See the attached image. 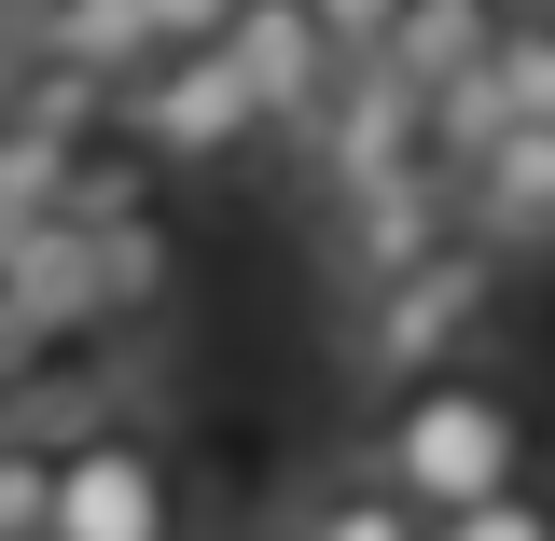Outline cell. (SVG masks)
<instances>
[{
	"instance_id": "1",
	"label": "cell",
	"mask_w": 555,
	"mask_h": 541,
	"mask_svg": "<svg viewBox=\"0 0 555 541\" xmlns=\"http://www.w3.org/2000/svg\"><path fill=\"white\" fill-rule=\"evenodd\" d=\"M375 473L403 486L416 514H459V500H500V486L542 473V430L514 403V375L444 361V375H403V389L375 403Z\"/></svg>"
},
{
	"instance_id": "2",
	"label": "cell",
	"mask_w": 555,
	"mask_h": 541,
	"mask_svg": "<svg viewBox=\"0 0 555 541\" xmlns=\"http://www.w3.org/2000/svg\"><path fill=\"white\" fill-rule=\"evenodd\" d=\"M500 306H514V250L500 236H444L430 265L375 278V292H347V375L361 389H403V375H444V361H473L500 334Z\"/></svg>"
},
{
	"instance_id": "3",
	"label": "cell",
	"mask_w": 555,
	"mask_h": 541,
	"mask_svg": "<svg viewBox=\"0 0 555 541\" xmlns=\"http://www.w3.org/2000/svg\"><path fill=\"white\" fill-rule=\"evenodd\" d=\"M112 126H126L153 167H222L236 139H264V83L236 69V42H153V56L112 83Z\"/></svg>"
},
{
	"instance_id": "4",
	"label": "cell",
	"mask_w": 555,
	"mask_h": 541,
	"mask_svg": "<svg viewBox=\"0 0 555 541\" xmlns=\"http://www.w3.org/2000/svg\"><path fill=\"white\" fill-rule=\"evenodd\" d=\"M195 500H181V459L153 416H98V430H56V528L42 541H181Z\"/></svg>"
},
{
	"instance_id": "5",
	"label": "cell",
	"mask_w": 555,
	"mask_h": 541,
	"mask_svg": "<svg viewBox=\"0 0 555 541\" xmlns=\"http://www.w3.org/2000/svg\"><path fill=\"white\" fill-rule=\"evenodd\" d=\"M459 222H473V208H459V167H444V153H416V167H389V181L320 195V278H334V292H375V278L430 265Z\"/></svg>"
},
{
	"instance_id": "6",
	"label": "cell",
	"mask_w": 555,
	"mask_h": 541,
	"mask_svg": "<svg viewBox=\"0 0 555 541\" xmlns=\"http://www.w3.org/2000/svg\"><path fill=\"white\" fill-rule=\"evenodd\" d=\"M430 153V83L389 56H347L334 98L306 112V167H320V195H347V181H389V167H416Z\"/></svg>"
},
{
	"instance_id": "7",
	"label": "cell",
	"mask_w": 555,
	"mask_h": 541,
	"mask_svg": "<svg viewBox=\"0 0 555 541\" xmlns=\"http://www.w3.org/2000/svg\"><path fill=\"white\" fill-rule=\"evenodd\" d=\"M236 69L264 83V139H306V112L334 98V69H347V42L320 28V0H236Z\"/></svg>"
},
{
	"instance_id": "8",
	"label": "cell",
	"mask_w": 555,
	"mask_h": 541,
	"mask_svg": "<svg viewBox=\"0 0 555 541\" xmlns=\"http://www.w3.org/2000/svg\"><path fill=\"white\" fill-rule=\"evenodd\" d=\"M459 208H473V236H500L514 265H542L555 250V126H500L459 167Z\"/></svg>"
},
{
	"instance_id": "9",
	"label": "cell",
	"mask_w": 555,
	"mask_h": 541,
	"mask_svg": "<svg viewBox=\"0 0 555 541\" xmlns=\"http://www.w3.org/2000/svg\"><path fill=\"white\" fill-rule=\"evenodd\" d=\"M278 541H430V514H416L375 459H361V473L334 459V473H306L292 500H278Z\"/></svg>"
},
{
	"instance_id": "10",
	"label": "cell",
	"mask_w": 555,
	"mask_h": 541,
	"mask_svg": "<svg viewBox=\"0 0 555 541\" xmlns=\"http://www.w3.org/2000/svg\"><path fill=\"white\" fill-rule=\"evenodd\" d=\"M14 42L56 69H98V83H126L139 56H153V0H28L14 14Z\"/></svg>"
},
{
	"instance_id": "11",
	"label": "cell",
	"mask_w": 555,
	"mask_h": 541,
	"mask_svg": "<svg viewBox=\"0 0 555 541\" xmlns=\"http://www.w3.org/2000/svg\"><path fill=\"white\" fill-rule=\"evenodd\" d=\"M500 28H514V0H403L389 69H416V83H459V69L500 56Z\"/></svg>"
},
{
	"instance_id": "12",
	"label": "cell",
	"mask_w": 555,
	"mask_h": 541,
	"mask_svg": "<svg viewBox=\"0 0 555 541\" xmlns=\"http://www.w3.org/2000/svg\"><path fill=\"white\" fill-rule=\"evenodd\" d=\"M56 528V430L42 416H0V541Z\"/></svg>"
},
{
	"instance_id": "13",
	"label": "cell",
	"mask_w": 555,
	"mask_h": 541,
	"mask_svg": "<svg viewBox=\"0 0 555 541\" xmlns=\"http://www.w3.org/2000/svg\"><path fill=\"white\" fill-rule=\"evenodd\" d=\"M486 83H500V112H514V126H555V14H514V28H500V56H486Z\"/></svg>"
},
{
	"instance_id": "14",
	"label": "cell",
	"mask_w": 555,
	"mask_h": 541,
	"mask_svg": "<svg viewBox=\"0 0 555 541\" xmlns=\"http://www.w3.org/2000/svg\"><path fill=\"white\" fill-rule=\"evenodd\" d=\"M430 541H555V500H542V486H500V500L430 514Z\"/></svg>"
},
{
	"instance_id": "15",
	"label": "cell",
	"mask_w": 555,
	"mask_h": 541,
	"mask_svg": "<svg viewBox=\"0 0 555 541\" xmlns=\"http://www.w3.org/2000/svg\"><path fill=\"white\" fill-rule=\"evenodd\" d=\"M320 28H334L347 56H389V28H403V0H320Z\"/></svg>"
},
{
	"instance_id": "16",
	"label": "cell",
	"mask_w": 555,
	"mask_h": 541,
	"mask_svg": "<svg viewBox=\"0 0 555 541\" xmlns=\"http://www.w3.org/2000/svg\"><path fill=\"white\" fill-rule=\"evenodd\" d=\"M236 0H153V42H222Z\"/></svg>"
},
{
	"instance_id": "17",
	"label": "cell",
	"mask_w": 555,
	"mask_h": 541,
	"mask_svg": "<svg viewBox=\"0 0 555 541\" xmlns=\"http://www.w3.org/2000/svg\"><path fill=\"white\" fill-rule=\"evenodd\" d=\"M0 347H14V320H0Z\"/></svg>"
}]
</instances>
